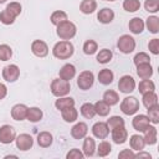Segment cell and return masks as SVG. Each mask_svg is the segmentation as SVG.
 Instances as JSON below:
<instances>
[{
  "label": "cell",
  "instance_id": "obj_1",
  "mask_svg": "<svg viewBox=\"0 0 159 159\" xmlns=\"http://www.w3.org/2000/svg\"><path fill=\"white\" fill-rule=\"evenodd\" d=\"M73 45L68 41V40H62L58 41L53 48H52V53L56 58L58 60H67L73 55Z\"/></svg>",
  "mask_w": 159,
  "mask_h": 159
},
{
  "label": "cell",
  "instance_id": "obj_2",
  "mask_svg": "<svg viewBox=\"0 0 159 159\" xmlns=\"http://www.w3.org/2000/svg\"><path fill=\"white\" fill-rule=\"evenodd\" d=\"M76 32H77L76 25L73 22L68 21V20H66V21H63V22H61V24L57 25L56 34L62 40H71L72 37H75Z\"/></svg>",
  "mask_w": 159,
  "mask_h": 159
},
{
  "label": "cell",
  "instance_id": "obj_3",
  "mask_svg": "<svg viewBox=\"0 0 159 159\" xmlns=\"http://www.w3.org/2000/svg\"><path fill=\"white\" fill-rule=\"evenodd\" d=\"M71 91L70 81H65L62 78H56L51 82V92L56 97H63L68 94Z\"/></svg>",
  "mask_w": 159,
  "mask_h": 159
},
{
  "label": "cell",
  "instance_id": "obj_4",
  "mask_svg": "<svg viewBox=\"0 0 159 159\" xmlns=\"http://www.w3.org/2000/svg\"><path fill=\"white\" fill-rule=\"evenodd\" d=\"M117 47H118V50L122 53H125V55L127 53H130L135 48V40L132 36H129V35H122L118 39Z\"/></svg>",
  "mask_w": 159,
  "mask_h": 159
},
{
  "label": "cell",
  "instance_id": "obj_5",
  "mask_svg": "<svg viewBox=\"0 0 159 159\" xmlns=\"http://www.w3.org/2000/svg\"><path fill=\"white\" fill-rule=\"evenodd\" d=\"M138 109H139V102L135 97H132V96L125 97L120 103V111L127 116H132L137 113Z\"/></svg>",
  "mask_w": 159,
  "mask_h": 159
},
{
  "label": "cell",
  "instance_id": "obj_6",
  "mask_svg": "<svg viewBox=\"0 0 159 159\" xmlns=\"http://www.w3.org/2000/svg\"><path fill=\"white\" fill-rule=\"evenodd\" d=\"M94 82V75L91 71H83L80 73L78 78H77V86L80 87V89L87 91L93 86Z\"/></svg>",
  "mask_w": 159,
  "mask_h": 159
},
{
  "label": "cell",
  "instance_id": "obj_7",
  "mask_svg": "<svg viewBox=\"0 0 159 159\" xmlns=\"http://www.w3.org/2000/svg\"><path fill=\"white\" fill-rule=\"evenodd\" d=\"M15 138H16V132L11 125L5 124L0 127V143L10 144L15 140Z\"/></svg>",
  "mask_w": 159,
  "mask_h": 159
},
{
  "label": "cell",
  "instance_id": "obj_8",
  "mask_svg": "<svg viewBox=\"0 0 159 159\" xmlns=\"http://www.w3.org/2000/svg\"><path fill=\"white\" fill-rule=\"evenodd\" d=\"M118 88L120 92L123 93H130L134 91L135 88V81L132 76L129 75H125V76H122L118 81Z\"/></svg>",
  "mask_w": 159,
  "mask_h": 159
},
{
  "label": "cell",
  "instance_id": "obj_9",
  "mask_svg": "<svg viewBox=\"0 0 159 159\" xmlns=\"http://www.w3.org/2000/svg\"><path fill=\"white\" fill-rule=\"evenodd\" d=\"M20 76V68L16 65H7L2 68V78L7 82H15Z\"/></svg>",
  "mask_w": 159,
  "mask_h": 159
},
{
  "label": "cell",
  "instance_id": "obj_10",
  "mask_svg": "<svg viewBox=\"0 0 159 159\" xmlns=\"http://www.w3.org/2000/svg\"><path fill=\"white\" fill-rule=\"evenodd\" d=\"M132 125H133V128L137 132H142L143 133L150 125V120H149L148 116H145V114H138V116H135L133 118Z\"/></svg>",
  "mask_w": 159,
  "mask_h": 159
},
{
  "label": "cell",
  "instance_id": "obj_11",
  "mask_svg": "<svg viewBox=\"0 0 159 159\" xmlns=\"http://www.w3.org/2000/svg\"><path fill=\"white\" fill-rule=\"evenodd\" d=\"M15 143H16V147L17 149L22 150V152H26L29 150L32 144H34V140H32V137L30 134H26V133H22L20 134L19 137L15 138Z\"/></svg>",
  "mask_w": 159,
  "mask_h": 159
},
{
  "label": "cell",
  "instance_id": "obj_12",
  "mask_svg": "<svg viewBox=\"0 0 159 159\" xmlns=\"http://www.w3.org/2000/svg\"><path fill=\"white\" fill-rule=\"evenodd\" d=\"M31 51L37 57H45L48 53V46L42 40H35L31 43Z\"/></svg>",
  "mask_w": 159,
  "mask_h": 159
},
{
  "label": "cell",
  "instance_id": "obj_13",
  "mask_svg": "<svg viewBox=\"0 0 159 159\" xmlns=\"http://www.w3.org/2000/svg\"><path fill=\"white\" fill-rule=\"evenodd\" d=\"M92 133H93V135H94L96 138H98V139H104V138H107L108 134H109V128H108L107 123H104V122H97V123H94L93 127H92Z\"/></svg>",
  "mask_w": 159,
  "mask_h": 159
},
{
  "label": "cell",
  "instance_id": "obj_14",
  "mask_svg": "<svg viewBox=\"0 0 159 159\" xmlns=\"http://www.w3.org/2000/svg\"><path fill=\"white\" fill-rule=\"evenodd\" d=\"M127 138H128V132L124 128V125H120V127H117V128L112 129V139L116 144L125 143Z\"/></svg>",
  "mask_w": 159,
  "mask_h": 159
},
{
  "label": "cell",
  "instance_id": "obj_15",
  "mask_svg": "<svg viewBox=\"0 0 159 159\" xmlns=\"http://www.w3.org/2000/svg\"><path fill=\"white\" fill-rule=\"evenodd\" d=\"M87 132H88L87 124H86L84 122H78V123H76V124L72 127V129H71V135H72L75 139H82V138L86 137Z\"/></svg>",
  "mask_w": 159,
  "mask_h": 159
},
{
  "label": "cell",
  "instance_id": "obj_16",
  "mask_svg": "<svg viewBox=\"0 0 159 159\" xmlns=\"http://www.w3.org/2000/svg\"><path fill=\"white\" fill-rule=\"evenodd\" d=\"M27 107L25 104H15L12 108H11V117L12 119L15 120H24L26 119V116H27Z\"/></svg>",
  "mask_w": 159,
  "mask_h": 159
},
{
  "label": "cell",
  "instance_id": "obj_17",
  "mask_svg": "<svg viewBox=\"0 0 159 159\" xmlns=\"http://www.w3.org/2000/svg\"><path fill=\"white\" fill-rule=\"evenodd\" d=\"M75 75H76V67H75L73 65H71V63L63 65V66L61 67L60 72H58L60 78H62V80H65V81L72 80V78L75 77Z\"/></svg>",
  "mask_w": 159,
  "mask_h": 159
},
{
  "label": "cell",
  "instance_id": "obj_18",
  "mask_svg": "<svg viewBox=\"0 0 159 159\" xmlns=\"http://www.w3.org/2000/svg\"><path fill=\"white\" fill-rule=\"evenodd\" d=\"M97 19H98V21L102 22V24H109V22H112L113 19H114V12H113V10L109 9V7H103L102 10L98 11Z\"/></svg>",
  "mask_w": 159,
  "mask_h": 159
},
{
  "label": "cell",
  "instance_id": "obj_19",
  "mask_svg": "<svg viewBox=\"0 0 159 159\" xmlns=\"http://www.w3.org/2000/svg\"><path fill=\"white\" fill-rule=\"evenodd\" d=\"M82 150H83L84 157H92V155L94 154V152H96V143H94V139L91 138V137L84 138Z\"/></svg>",
  "mask_w": 159,
  "mask_h": 159
},
{
  "label": "cell",
  "instance_id": "obj_20",
  "mask_svg": "<svg viewBox=\"0 0 159 159\" xmlns=\"http://www.w3.org/2000/svg\"><path fill=\"white\" fill-rule=\"evenodd\" d=\"M144 142L148 145H153L157 143V128L153 125H149L144 132Z\"/></svg>",
  "mask_w": 159,
  "mask_h": 159
},
{
  "label": "cell",
  "instance_id": "obj_21",
  "mask_svg": "<svg viewBox=\"0 0 159 159\" xmlns=\"http://www.w3.org/2000/svg\"><path fill=\"white\" fill-rule=\"evenodd\" d=\"M113 78H114V75H113V72H112L111 70H108V68H103V70H101L99 73H98V81H99V83H102V84H104V86L111 84V83L113 82Z\"/></svg>",
  "mask_w": 159,
  "mask_h": 159
},
{
  "label": "cell",
  "instance_id": "obj_22",
  "mask_svg": "<svg viewBox=\"0 0 159 159\" xmlns=\"http://www.w3.org/2000/svg\"><path fill=\"white\" fill-rule=\"evenodd\" d=\"M75 106V99L71 98V97H58V99H56L55 102V107L58 109V111H63L68 107H73Z\"/></svg>",
  "mask_w": 159,
  "mask_h": 159
},
{
  "label": "cell",
  "instance_id": "obj_23",
  "mask_svg": "<svg viewBox=\"0 0 159 159\" xmlns=\"http://www.w3.org/2000/svg\"><path fill=\"white\" fill-rule=\"evenodd\" d=\"M52 134L50 132H41L37 134V144L42 148H47L52 144Z\"/></svg>",
  "mask_w": 159,
  "mask_h": 159
},
{
  "label": "cell",
  "instance_id": "obj_24",
  "mask_svg": "<svg viewBox=\"0 0 159 159\" xmlns=\"http://www.w3.org/2000/svg\"><path fill=\"white\" fill-rule=\"evenodd\" d=\"M144 21L140 17H133L128 24V27L133 34H140L144 30Z\"/></svg>",
  "mask_w": 159,
  "mask_h": 159
},
{
  "label": "cell",
  "instance_id": "obj_25",
  "mask_svg": "<svg viewBox=\"0 0 159 159\" xmlns=\"http://www.w3.org/2000/svg\"><path fill=\"white\" fill-rule=\"evenodd\" d=\"M129 143H130V148L133 150H143L144 147H145V142H144V138L140 137L139 134H133L129 139Z\"/></svg>",
  "mask_w": 159,
  "mask_h": 159
},
{
  "label": "cell",
  "instance_id": "obj_26",
  "mask_svg": "<svg viewBox=\"0 0 159 159\" xmlns=\"http://www.w3.org/2000/svg\"><path fill=\"white\" fill-rule=\"evenodd\" d=\"M137 75L140 78H149L153 75V67L150 66V63H142L137 66Z\"/></svg>",
  "mask_w": 159,
  "mask_h": 159
},
{
  "label": "cell",
  "instance_id": "obj_27",
  "mask_svg": "<svg viewBox=\"0 0 159 159\" xmlns=\"http://www.w3.org/2000/svg\"><path fill=\"white\" fill-rule=\"evenodd\" d=\"M61 112H62V118H63V120L67 122V123L75 122V120L77 119V117H78V112H77V109L75 108V106H73V107H68V108H66V109H63V111H61Z\"/></svg>",
  "mask_w": 159,
  "mask_h": 159
},
{
  "label": "cell",
  "instance_id": "obj_28",
  "mask_svg": "<svg viewBox=\"0 0 159 159\" xmlns=\"http://www.w3.org/2000/svg\"><path fill=\"white\" fill-rule=\"evenodd\" d=\"M143 104L148 109L150 107H154L158 104V96L154 92H147L143 94Z\"/></svg>",
  "mask_w": 159,
  "mask_h": 159
},
{
  "label": "cell",
  "instance_id": "obj_29",
  "mask_svg": "<svg viewBox=\"0 0 159 159\" xmlns=\"http://www.w3.org/2000/svg\"><path fill=\"white\" fill-rule=\"evenodd\" d=\"M93 106H94V109H96V114H98L101 117H106V116L109 114L111 106L107 104L104 101H97Z\"/></svg>",
  "mask_w": 159,
  "mask_h": 159
},
{
  "label": "cell",
  "instance_id": "obj_30",
  "mask_svg": "<svg viewBox=\"0 0 159 159\" xmlns=\"http://www.w3.org/2000/svg\"><path fill=\"white\" fill-rule=\"evenodd\" d=\"M97 9V2L96 0H83L80 5V10L81 12L88 15V14H92L94 12V10Z\"/></svg>",
  "mask_w": 159,
  "mask_h": 159
},
{
  "label": "cell",
  "instance_id": "obj_31",
  "mask_svg": "<svg viewBox=\"0 0 159 159\" xmlns=\"http://www.w3.org/2000/svg\"><path fill=\"white\" fill-rule=\"evenodd\" d=\"M138 89H139V93L144 94L147 92H154L155 89V84L153 81H150L149 78H144L139 82V86H138Z\"/></svg>",
  "mask_w": 159,
  "mask_h": 159
},
{
  "label": "cell",
  "instance_id": "obj_32",
  "mask_svg": "<svg viewBox=\"0 0 159 159\" xmlns=\"http://www.w3.org/2000/svg\"><path fill=\"white\" fill-rule=\"evenodd\" d=\"M42 118V111L37 107H31L27 109V116H26V119L32 122V123H36L39 120H41Z\"/></svg>",
  "mask_w": 159,
  "mask_h": 159
},
{
  "label": "cell",
  "instance_id": "obj_33",
  "mask_svg": "<svg viewBox=\"0 0 159 159\" xmlns=\"http://www.w3.org/2000/svg\"><path fill=\"white\" fill-rule=\"evenodd\" d=\"M103 101H104L107 104H109V106H114V104H117V103L119 102V96H118V93H117L116 91L108 89V91H106L104 94H103Z\"/></svg>",
  "mask_w": 159,
  "mask_h": 159
},
{
  "label": "cell",
  "instance_id": "obj_34",
  "mask_svg": "<svg viewBox=\"0 0 159 159\" xmlns=\"http://www.w3.org/2000/svg\"><path fill=\"white\" fill-rule=\"evenodd\" d=\"M81 114L87 119H92L96 116L94 106L92 103H83L81 106Z\"/></svg>",
  "mask_w": 159,
  "mask_h": 159
},
{
  "label": "cell",
  "instance_id": "obj_35",
  "mask_svg": "<svg viewBox=\"0 0 159 159\" xmlns=\"http://www.w3.org/2000/svg\"><path fill=\"white\" fill-rule=\"evenodd\" d=\"M144 25H147L149 32L158 34V31H159V19H158V16H149Z\"/></svg>",
  "mask_w": 159,
  "mask_h": 159
},
{
  "label": "cell",
  "instance_id": "obj_36",
  "mask_svg": "<svg viewBox=\"0 0 159 159\" xmlns=\"http://www.w3.org/2000/svg\"><path fill=\"white\" fill-rule=\"evenodd\" d=\"M50 20H51V22H52L55 26H57L58 24H61V22H63V21H66V20H67V14H66L65 11L56 10V11H53V12H52V15H51Z\"/></svg>",
  "mask_w": 159,
  "mask_h": 159
},
{
  "label": "cell",
  "instance_id": "obj_37",
  "mask_svg": "<svg viewBox=\"0 0 159 159\" xmlns=\"http://www.w3.org/2000/svg\"><path fill=\"white\" fill-rule=\"evenodd\" d=\"M140 7L139 0H124L123 1V9L128 12H135Z\"/></svg>",
  "mask_w": 159,
  "mask_h": 159
},
{
  "label": "cell",
  "instance_id": "obj_38",
  "mask_svg": "<svg viewBox=\"0 0 159 159\" xmlns=\"http://www.w3.org/2000/svg\"><path fill=\"white\" fill-rule=\"evenodd\" d=\"M112 56H113V53H112L111 50L103 48V50H101V51L97 53V61H98L99 63H108V62L112 60Z\"/></svg>",
  "mask_w": 159,
  "mask_h": 159
},
{
  "label": "cell",
  "instance_id": "obj_39",
  "mask_svg": "<svg viewBox=\"0 0 159 159\" xmlns=\"http://www.w3.org/2000/svg\"><path fill=\"white\" fill-rule=\"evenodd\" d=\"M111 152H112V147L108 142L103 140L98 144V148H97V155L98 157H107Z\"/></svg>",
  "mask_w": 159,
  "mask_h": 159
},
{
  "label": "cell",
  "instance_id": "obj_40",
  "mask_svg": "<svg viewBox=\"0 0 159 159\" xmlns=\"http://www.w3.org/2000/svg\"><path fill=\"white\" fill-rule=\"evenodd\" d=\"M98 46H97V42L94 40H87L84 43H83V52L86 55H93L96 53Z\"/></svg>",
  "mask_w": 159,
  "mask_h": 159
},
{
  "label": "cell",
  "instance_id": "obj_41",
  "mask_svg": "<svg viewBox=\"0 0 159 159\" xmlns=\"http://www.w3.org/2000/svg\"><path fill=\"white\" fill-rule=\"evenodd\" d=\"M148 111V118L152 123L154 124H158L159 123V106H154V107H150L147 109Z\"/></svg>",
  "mask_w": 159,
  "mask_h": 159
},
{
  "label": "cell",
  "instance_id": "obj_42",
  "mask_svg": "<svg viewBox=\"0 0 159 159\" xmlns=\"http://www.w3.org/2000/svg\"><path fill=\"white\" fill-rule=\"evenodd\" d=\"M107 125H108L109 130H112L113 128L124 125V119H123L122 117H119V116H113V117H111V118L107 120Z\"/></svg>",
  "mask_w": 159,
  "mask_h": 159
},
{
  "label": "cell",
  "instance_id": "obj_43",
  "mask_svg": "<svg viewBox=\"0 0 159 159\" xmlns=\"http://www.w3.org/2000/svg\"><path fill=\"white\" fill-rule=\"evenodd\" d=\"M12 56V50L9 45H0V61H7Z\"/></svg>",
  "mask_w": 159,
  "mask_h": 159
},
{
  "label": "cell",
  "instance_id": "obj_44",
  "mask_svg": "<svg viewBox=\"0 0 159 159\" xmlns=\"http://www.w3.org/2000/svg\"><path fill=\"white\" fill-rule=\"evenodd\" d=\"M5 10H7L12 16H15V17H17L20 14H21V5L19 4V2H16V1H14V2H10V4H7V6L5 7Z\"/></svg>",
  "mask_w": 159,
  "mask_h": 159
},
{
  "label": "cell",
  "instance_id": "obj_45",
  "mask_svg": "<svg viewBox=\"0 0 159 159\" xmlns=\"http://www.w3.org/2000/svg\"><path fill=\"white\" fill-rule=\"evenodd\" d=\"M133 62H134L135 66L142 65V63H150V57H149V55H147L145 52H139V53H137V55L134 56Z\"/></svg>",
  "mask_w": 159,
  "mask_h": 159
},
{
  "label": "cell",
  "instance_id": "obj_46",
  "mask_svg": "<svg viewBox=\"0 0 159 159\" xmlns=\"http://www.w3.org/2000/svg\"><path fill=\"white\" fill-rule=\"evenodd\" d=\"M15 16H12L7 10H2L1 12H0V21L4 24V25H11V24H14V21H15Z\"/></svg>",
  "mask_w": 159,
  "mask_h": 159
},
{
  "label": "cell",
  "instance_id": "obj_47",
  "mask_svg": "<svg viewBox=\"0 0 159 159\" xmlns=\"http://www.w3.org/2000/svg\"><path fill=\"white\" fill-rule=\"evenodd\" d=\"M144 7L148 12H157L159 11V0H145Z\"/></svg>",
  "mask_w": 159,
  "mask_h": 159
},
{
  "label": "cell",
  "instance_id": "obj_48",
  "mask_svg": "<svg viewBox=\"0 0 159 159\" xmlns=\"http://www.w3.org/2000/svg\"><path fill=\"white\" fill-rule=\"evenodd\" d=\"M83 157H84L83 152H81V150L77 149V148L71 149V150L66 154V158H67V159H82Z\"/></svg>",
  "mask_w": 159,
  "mask_h": 159
},
{
  "label": "cell",
  "instance_id": "obj_49",
  "mask_svg": "<svg viewBox=\"0 0 159 159\" xmlns=\"http://www.w3.org/2000/svg\"><path fill=\"white\" fill-rule=\"evenodd\" d=\"M148 48L153 55H159V39H153L148 43Z\"/></svg>",
  "mask_w": 159,
  "mask_h": 159
},
{
  "label": "cell",
  "instance_id": "obj_50",
  "mask_svg": "<svg viewBox=\"0 0 159 159\" xmlns=\"http://www.w3.org/2000/svg\"><path fill=\"white\" fill-rule=\"evenodd\" d=\"M118 157L122 159H124V158L129 159V158H135V154L133 153V149H123L122 152H119Z\"/></svg>",
  "mask_w": 159,
  "mask_h": 159
},
{
  "label": "cell",
  "instance_id": "obj_51",
  "mask_svg": "<svg viewBox=\"0 0 159 159\" xmlns=\"http://www.w3.org/2000/svg\"><path fill=\"white\" fill-rule=\"evenodd\" d=\"M6 94H7V88H6V86H5L4 83H0V101L4 99V98L6 97Z\"/></svg>",
  "mask_w": 159,
  "mask_h": 159
},
{
  "label": "cell",
  "instance_id": "obj_52",
  "mask_svg": "<svg viewBox=\"0 0 159 159\" xmlns=\"http://www.w3.org/2000/svg\"><path fill=\"white\" fill-rule=\"evenodd\" d=\"M142 157H145V158H150V154L149 153H145V152H142L139 150L138 154H135V158H142Z\"/></svg>",
  "mask_w": 159,
  "mask_h": 159
},
{
  "label": "cell",
  "instance_id": "obj_53",
  "mask_svg": "<svg viewBox=\"0 0 159 159\" xmlns=\"http://www.w3.org/2000/svg\"><path fill=\"white\" fill-rule=\"evenodd\" d=\"M6 0H0V4H2V2H5Z\"/></svg>",
  "mask_w": 159,
  "mask_h": 159
},
{
  "label": "cell",
  "instance_id": "obj_54",
  "mask_svg": "<svg viewBox=\"0 0 159 159\" xmlns=\"http://www.w3.org/2000/svg\"><path fill=\"white\" fill-rule=\"evenodd\" d=\"M104 1H114V0H104Z\"/></svg>",
  "mask_w": 159,
  "mask_h": 159
}]
</instances>
